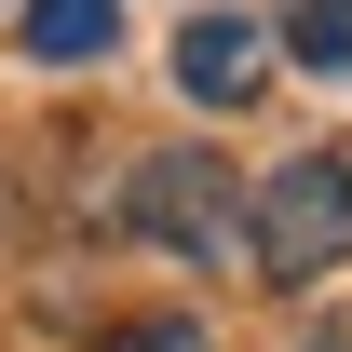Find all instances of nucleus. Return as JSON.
<instances>
[{
    "label": "nucleus",
    "instance_id": "obj_3",
    "mask_svg": "<svg viewBox=\"0 0 352 352\" xmlns=\"http://www.w3.org/2000/svg\"><path fill=\"white\" fill-rule=\"evenodd\" d=\"M176 95L190 109H258L271 95V14H190L176 28Z\"/></svg>",
    "mask_w": 352,
    "mask_h": 352
},
{
    "label": "nucleus",
    "instance_id": "obj_2",
    "mask_svg": "<svg viewBox=\"0 0 352 352\" xmlns=\"http://www.w3.org/2000/svg\"><path fill=\"white\" fill-rule=\"evenodd\" d=\"M122 230L163 244V258H190V271H217V258H244V176L217 149H149L122 176Z\"/></svg>",
    "mask_w": 352,
    "mask_h": 352
},
{
    "label": "nucleus",
    "instance_id": "obj_6",
    "mask_svg": "<svg viewBox=\"0 0 352 352\" xmlns=\"http://www.w3.org/2000/svg\"><path fill=\"white\" fill-rule=\"evenodd\" d=\"M95 352H217V339H204V311H135V325H109Z\"/></svg>",
    "mask_w": 352,
    "mask_h": 352
},
{
    "label": "nucleus",
    "instance_id": "obj_5",
    "mask_svg": "<svg viewBox=\"0 0 352 352\" xmlns=\"http://www.w3.org/2000/svg\"><path fill=\"white\" fill-rule=\"evenodd\" d=\"M271 54H298L311 82H352V0H285L271 14Z\"/></svg>",
    "mask_w": 352,
    "mask_h": 352
},
{
    "label": "nucleus",
    "instance_id": "obj_1",
    "mask_svg": "<svg viewBox=\"0 0 352 352\" xmlns=\"http://www.w3.org/2000/svg\"><path fill=\"white\" fill-rule=\"evenodd\" d=\"M244 271H258V285H325V271H352V163L339 149H298V163L244 176Z\"/></svg>",
    "mask_w": 352,
    "mask_h": 352
},
{
    "label": "nucleus",
    "instance_id": "obj_4",
    "mask_svg": "<svg viewBox=\"0 0 352 352\" xmlns=\"http://www.w3.org/2000/svg\"><path fill=\"white\" fill-rule=\"evenodd\" d=\"M14 41L41 54V68H95V54L122 41V0H14Z\"/></svg>",
    "mask_w": 352,
    "mask_h": 352
}]
</instances>
